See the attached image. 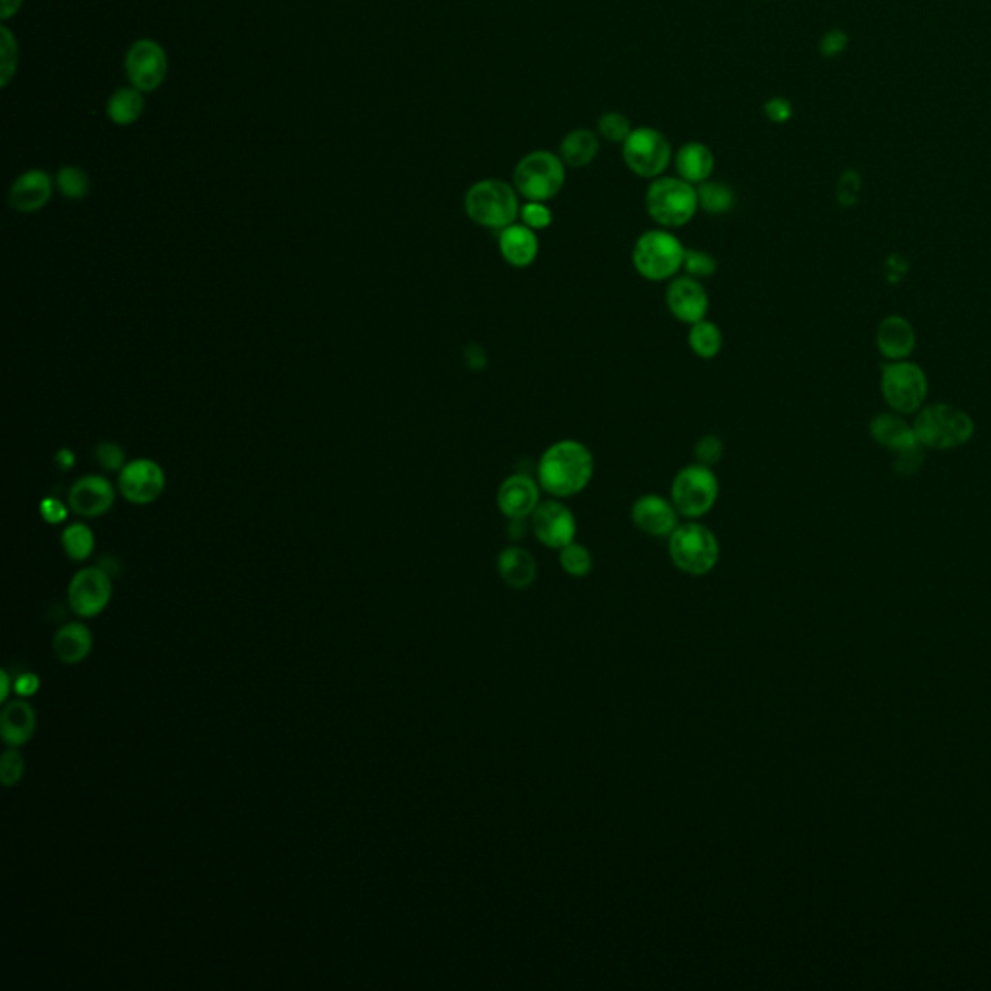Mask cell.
<instances>
[{"mask_svg":"<svg viewBox=\"0 0 991 991\" xmlns=\"http://www.w3.org/2000/svg\"><path fill=\"white\" fill-rule=\"evenodd\" d=\"M645 208L649 217L662 229H680L688 225L699 210L697 186L680 177L662 175L649 184Z\"/></svg>","mask_w":991,"mask_h":991,"instance_id":"cell-4","label":"cell"},{"mask_svg":"<svg viewBox=\"0 0 991 991\" xmlns=\"http://www.w3.org/2000/svg\"><path fill=\"white\" fill-rule=\"evenodd\" d=\"M146 99L144 93L136 88H121L115 91L107 101V117L119 126H130L144 115Z\"/></svg>","mask_w":991,"mask_h":991,"instance_id":"cell-28","label":"cell"},{"mask_svg":"<svg viewBox=\"0 0 991 991\" xmlns=\"http://www.w3.org/2000/svg\"><path fill=\"white\" fill-rule=\"evenodd\" d=\"M95 461L107 473H121L126 465V453L117 442H99L95 448Z\"/></svg>","mask_w":991,"mask_h":991,"instance_id":"cell-39","label":"cell"},{"mask_svg":"<svg viewBox=\"0 0 991 991\" xmlns=\"http://www.w3.org/2000/svg\"><path fill=\"white\" fill-rule=\"evenodd\" d=\"M541 492L537 479L527 473H513L500 484L496 506L508 519H529L541 504Z\"/></svg>","mask_w":991,"mask_h":991,"instance_id":"cell-17","label":"cell"},{"mask_svg":"<svg viewBox=\"0 0 991 991\" xmlns=\"http://www.w3.org/2000/svg\"><path fill=\"white\" fill-rule=\"evenodd\" d=\"M35 711L28 701L16 699L8 703L0 715V734L6 746L20 748L28 744L35 732Z\"/></svg>","mask_w":991,"mask_h":991,"instance_id":"cell-23","label":"cell"},{"mask_svg":"<svg viewBox=\"0 0 991 991\" xmlns=\"http://www.w3.org/2000/svg\"><path fill=\"white\" fill-rule=\"evenodd\" d=\"M14 690H16V693L20 697H31V695H35L37 690H39V678L35 674H31V672H26V674H22V676L16 678Z\"/></svg>","mask_w":991,"mask_h":991,"instance_id":"cell-47","label":"cell"},{"mask_svg":"<svg viewBox=\"0 0 991 991\" xmlns=\"http://www.w3.org/2000/svg\"><path fill=\"white\" fill-rule=\"evenodd\" d=\"M599 150H601V144H599V138L593 130L575 128L562 138L558 155L566 167L583 169V167H589L597 159Z\"/></svg>","mask_w":991,"mask_h":991,"instance_id":"cell-25","label":"cell"},{"mask_svg":"<svg viewBox=\"0 0 991 991\" xmlns=\"http://www.w3.org/2000/svg\"><path fill=\"white\" fill-rule=\"evenodd\" d=\"M22 4H24V0H0V18L4 22L14 18L20 12Z\"/></svg>","mask_w":991,"mask_h":991,"instance_id":"cell-48","label":"cell"},{"mask_svg":"<svg viewBox=\"0 0 991 991\" xmlns=\"http://www.w3.org/2000/svg\"><path fill=\"white\" fill-rule=\"evenodd\" d=\"M510 537L513 541H519L527 533V519H510Z\"/></svg>","mask_w":991,"mask_h":991,"instance_id":"cell-49","label":"cell"},{"mask_svg":"<svg viewBox=\"0 0 991 991\" xmlns=\"http://www.w3.org/2000/svg\"><path fill=\"white\" fill-rule=\"evenodd\" d=\"M560 552V566L571 577H587L593 570V556L585 544L571 542Z\"/></svg>","mask_w":991,"mask_h":991,"instance_id":"cell-33","label":"cell"},{"mask_svg":"<svg viewBox=\"0 0 991 991\" xmlns=\"http://www.w3.org/2000/svg\"><path fill=\"white\" fill-rule=\"evenodd\" d=\"M463 357H465V364H467L471 370H482V368H486V364H488L486 351L482 349L481 345H475V343L465 347Z\"/></svg>","mask_w":991,"mask_h":991,"instance_id":"cell-46","label":"cell"},{"mask_svg":"<svg viewBox=\"0 0 991 991\" xmlns=\"http://www.w3.org/2000/svg\"><path fill=\"white\" fill-rule=\"evenodd\" d=\"M519 221L533 231H544L552 225L554 215L546 202H525L519 211Z\"/></svg>","mask_w":991,"mask_h":991,"instance_id":"cell-38","label":"cell"},{"mask_svg":"<svg viewBox=\"0 0 991 991\" xmlns=\"http://www.w3.org/2000/svg\"><path fill=\"white\" fill-rule=\"evenodd\" d=\"M676 173L693 186L709 181L715 171V153L703 142H688L674 155Z\"/></svg>","mask_w":991,"mask_h":991,"instance_id":"cell-22","label":"cell"},{"mask_svg":"<svg viewBox=\"0 0 991 991\" xmlns=\"http://www.w3.org/2000/svg\"><path fill=\"white\" fill-rule=\"evenodd\" d=\"M55 184H57L62 196L68 200H82L90 194V175L82 167H76V165L61 167L57 173Z\"/></svg>","mask_w":991,"mask_h":991,"instance_id":"cell-32","label":"cell"},{"mask_svg":"<svg viewBox=\"0 0 991 991\" xmlns=\"http://www.w3.org/2000/svg\"><path fill=\"white\" fill-rule=\"evenodd\" d=\"M693 455H695L697 463L707 465V467H715L724 457V442H722L721 436H717V434L701 436L693 448Z\"/></svg>","mask_w":991,"mask_h":991,"instance_id":"cell-37","label":"cell"},{"mask_svg":"<svg viewBox=\"0 0 991 991\" xmlns=\"http://www.w3.org/2000/svg\"><path fill=\"white\" fill-rule=\"evenodd\" d=\"M539 235L521 221L498 231L500 256L511 268H529L539 256Z\"/></svg>","mask_w":991,"mask_h":991,"instance_id":"cell-20","label":"cell"},{"mask_svg":"<svg viewBox=\"0 0 991 991\" xmlns=\"http://www.w3.org/2000/svg\"><path fill=\"white\" fill-rule=\"evenodd\" d=\"M763 113L769 121L773 124H784V122L790 121L792 115H794V107L792 103L786 99V97H771L765 105H763Z\"/></svg>","mask_w":991,"mask_h":991,"instance_id":"cell-44","label":"cell"},{"mask_svg":"<svg viewBox=\"0 0 991 991\" xmlns=\"http://www.w3.org/2000/svg\"><path fill=\"white\" fill-rule=\"evenodd\" d=\"M113 597L109 571L97 566L78 571L68 585V602L74 614L82 618L99 616Z\"/></svg>","mask_w":991,"mask_h":991,"instance_id":"cell-13","label":"cell"},{"mask_svg":"<svg viewBox=\"0 0 991 991\" xmlns=\"http://www.w3.org/2000/svg\"><path fill=\"white\" fill-rule=\"evenodd\" d=\"M18 70V41L6 26L0 28V86L6 88Z\"/></svg>","mask_w":991,"mask_h":991,"instance_id":"cell-34","label":"cell"},{"mask_svg":"<svg viewBox=\"0 0 991 991\" xmlns=\"http://www.w3.org/2000/svg\"><path fill=\"white\" fill-rule=\"evenodd\" d=\"M91 647H93L91 631L78 622L62 626L53 641L55 655L64 664H78L84 661L90 655Z\"/></svg>","mask_w":991,"mask_h":991,"instance_id":"cell-26","label":"cell"},{"mask_svg":"<svg viewBox=\"0 0 991 991\" xmlns=\"http://www.w3.org/2000/svg\"><path fill=\"white\" fill-rule=\"evenodd\" d=\"M678 517H680V513L674 508L672 500L659 496V494L639 496L631 506L633 525L641 533H645L653 539L670 537L674 533V529L680 525Z\"/></svg>","mask_w":991,"mask_h":991,"instance_id":"cell-18","label":"cell"},{"mask_svg":"<svg viewBox=\"0 0 991 991\" xmlns=\"http://www.w3.org/2000/svg\"><path fill=\"white\" fill-rule=\"evenodd\" d=\"M871 436L875 438L877 444H881L895 453L920 444L914 428H910L902 419L895 417V415H889V413L877 415L871 421Z\"/></svg>","mask_w":991,"mask_h":991,"instance_id":"cell-27","label":"cell"},{"mask_svg":"<svg viewBox=\"0 0 991 991\" xmlns=\"http://www.w3.org/2000/svg\"><path fill=\"white\" fill-rule=\"evenodd\" d=\"M688 343H690L691 351L699 359L711 361V359H715V357L721 355L724 337H722L721 328L715 322H709L705 318V320H701V322H697V324L691 326Z\"/></svg>","mask_w":991,"mask_h":991,"instance_id":"cell-30","label":"cell"},{"mask_svg":"<svg viewBox=\"0 0 991 991\" xmlns=\"http://www.w3.org/2000/svg\"><path fill=\"white\" fill-rule=\"evenodd\" d=\"M117 490L103 475H84L68 490V506L84 519L101 517L115 506Z\"/></svg>","mask_w":991,"mask_h":991,"instance_id":"cell-16","label":"cell"},{"mask_svg":"<svg viewBox=\"0 0 991 991\" xmlns=\"http://www.w3.org/2000/svg\"><path fill=\"white\" fill-rule=\"evenodd\" d=\"M595 475V457L579 440H560L548 446L537 465V481L542 492L552 498H573L581 494Z\"/></svg>","mask_w":991,"mask_h":991,"instance_id":"cell-1","label":"cell"},{"mask_svg":"<svg viewBox=\"0 0 991 991\" xmlns=\"http://www.w3.org/2000/svg\"><path fill=\"white\" fill-rule=\"evenodd\" d=\"M721 494V482L713 467L691 463L682 467L670 486V500L686 519H699L715 508Z\"/></svg>","mask_w":991,"mask_h":991,"instance_id":"cell-7","label":"cell"},{"mask_svg":"<svg viewBox=\"0 0 991 991\" xmlns=\"http://www.w3.org/2000/svg\"><path fill=\"white\" fill-rule=\"evenodd\" d=\"M918 442L931 450H951L966 444L974 434L972 419L953 405L935 403L926 407L914 422Z\"/></svg>","mask_w":991,"mask_h":991,"instance_id":"cell-8","label":"cell"},{"mask_svg":"<svg viewBox=\"0 0 991 991\" xmlns=\"http://www.w3.org/2000/svg\"><path fill=\"white\" fill-rule=\"evenodd\" d=\"M496 568L500 579L517 591L529 589L537 581V573H539L535 556L521 546L504 548L498 556Z\"/></svg>","mask_w":991,"mask_h":991,"instance_id":"cell-21","label":"cell"},{"mask_svg":"<svg viewBox=\"0 0 991 991\" xmlns=\"http://www.w3.org/2000/svg\"><path fill=\"white\" fill-rule=\"evenodd\" d=\"M597 126L602 138L612 144H624L633 130L630 119L618 111L602 113Z\"/></svg>","mask_w":991,"mask_h":991,"instance_id":"cell-35","label":"cell"},{"mask_svg":"<svg viewBox=\"0 0 991 991\" xmlns=\"http://www.w3.org/2000/svg\"><path fill=\"white\" fill-rule=\"evenodd\" d=\"M895 467L897 471L902 473V475H912L920 469L922 461H924V446L922 444H916V446H910L906 450L897 451L895 453Z\"/></svg>","mask_w":991,"mask_h":991,"instance_id":"cell-41","label":"cell"},{"mask_svg":"<svg viewBox=\"0 0 991 991\" xmlns=\"http://www.w3.org/2000/svg\"><path fill=\"white\" fill-rule=\"evenodd\" d=\"M682 270L686 271V275L690 277H695V279H709L713 277L717 270H719V262L713 254L705 252V250H699V248H686V256H684V268Z\"/></svg>","mask_w":991,"mask_h":991,"instance_id":"cell-36","label":"cell"},{"mask_svg":"<svg viewBox=\"0 0 991 991\" xmlns=\"http://www.w3.org/2000/svg\"><path fill=\"white\" fill-rule=\"evenodd\" d=\"M124 70L132 88L150 93L165 82L169 74V59L157 41L140 39L128 49Z\"/></svg>","mask_w":991,"mask_h":991,"instance_id":"cell-11","label":"cell"},{"mask_svg":"<svg viewBox=\"0 0 991 991\" xmlns=\"http://www.w3.org/2000/svg\"><path fill=\"white\" fill-rule=\"evenodd\" d=\"M70 506L64 504L59 498H53V496H47L41 500V506H39V513L43 517L45 523L49 525H61L66 519H68V513H70Z\"/></svg>","mask_w":991,"mask_h":991,"instance_id":"cell-42","label":"cell"},{"mask_svg":"<svg viewBox=\"0 0 991 991\" xmlns=\"http://www.w3.org/2000/svg\"><path fill=\"white\" fill-rule=\"evenodd\" d=\"M686 246L670 229L645 231L631 250L635 271L647 281H670L684 268Z\"/></svg>","mask_w":991,"mask_h":991,"instance_id":"cell-3","label":"cell"},{"mask_svg":"<svg viewBox=\"0 0 991 991\" xmlns=\"http://www.w3.org/2000/svg\"><path fill=\"white\" fill-rule=\"evenodd\" d=\"M53 190H55V182L45 171L30 169L22 173L10 186L8 202L12 210L20 213H35L43 210L51 202Z\"/></svg>","mask_w":991,"mask_h":991,"instance_id":"cell-19","label":"cell"},{"mask_svg":"<svg viewBox=\"0 0 991 991\" xmlns=\"http://www.w3.org/2000/svg\"><path fill=\"white\" fill-rule=\"evenodd\" d=\"M848 47V35L842 30H829L819 41V53L827 59L839 57Z\"/></svg>","mask_w":991,"mask_h":991,"instance_id":"cell-43","label":"cell"},{"mask_svg":"<svg viewBox=\"0 0 991 991\" xmlns=\"http://www.w3.org/2000/svg\"><path fill=\"white\" fill-rule=\"evenodd\" d=\"M165 484L167 479L163 467L153 459L138 457L126 461L119 473L117 488L126 502L134 506H148L159 500Z\"/></svg>","mask_w":991,"mask_h":991,"instance_id":"cell-12","label":"cell"},{"mask_svg":"<svg viewBox=\"0 0 991 991\" xmlns=\"http://www.w3.org/2000/svg\"><path fill=\"white\" fill-rule=\"evenodd\" d=\"M668 556L678 570L705 575L719 564L721 544L707 525L690 519L678 525L668 537Z\"/></svg>","mask_w":991,"mask_h":991,"instance_id":"cell-6","label":"cell"},{"mask_svg":"<svg viewBox=\"0 0 991 991\" xmlns=\"http://www.w3.org/2000/svg\"><path fill=\"white\" fill-rule=\"evenodd\" d=\"M622 157L635 177L653 181L664 175L674 159V153L670 140L661 130L641 126L633 128L628 140L622 144Z\"/></svg>","mask_w":991,"mask_h":991,"instance_id":"cell-9","label":"cell"},{"mask_svg":"<svg viewBox=\"0 0 991 991\" xmlns=\"http://www.w3.org/2000/svg\"><path fill=\"white\" fill-rule=\"evenodd\" d=\"M24 769H26L24 757H22V753L16 750V748H10V750L2 753V759H0V781H2L4 786H14L16 782H20V779L24 777Z\"/></svg>","mask_w":991,"mask_h":991,"instance_id":"cell-40","label":"cell"},{"mask_svg":"<svg viewBox=\"0 0 991 991\" xmlns=\"http://www.w3.org/2000/svg\"><path fill=\"white\" fill-rule=\"evenodd\" d=\"M881 390L891 409L914 413L928 395V380L924 370L914 362L895 361L883 368Z\"/></svg>","mask_w":991,"mask_h":991,"instance_id":"cell-10","label":"cell"},{"mask_svg":"<svg viewBox=\"0 0 991 991\" xmlns=\"http://www.w3.org/2000/svg\"><path fill=\"white\" fill-rule=\"evenodd\" d=\"M61 542L62 548L70 560L84 562L90 558L91 552L95 548V535H93L90 525L76 521V523H70L62 531Z\"/></svg>","mask_w":991,"mask_h":991,"instance_id":"cell-31","label":"cell"},{"mask_svg":"<svg viewBox=\"0 0 991 991\" xmlns=\"http://www.w3.org/2000/svg\"><path fill=\"white\" fill-rule=\"evenodd\" d=\"M699 210L709 215H726L736 208L738 196L736 190L722 181H705L697 184Z\"/></svg>","mask_w":991,"mask_h":991,"instance_id":"cell-29","label":"cell"},{"mask_svg":"<svg viewBox=\"0 0 991 991\" xmlns=\"http://www.w3.org/2000/svg\"><path fill=\"white\" fill-rule=\"evenodd\" d=\"M860 192V175L856 171H846L839 182V200L844 206L856 202Z\"/></svg>","mask_w":991,"mask_h":991,"instance_id":"cell-45","label":"cell"},{"mask_svg":"<svg viewBox=\"0 0 991 991\" xmlns=\"http://www.w3.org/2000/svg\"><path fill=\"white\" fill-rule=\"evenodd\" d=\"M531 529L541 544L552 550H562L575 541L577 521L573 511L558 498L541 502L531 515Z\"/></svg>","mask_w":991,"mask_h":991,"instance_id":"cell-14","label":"cell"},{"mask_svg":"<svg viewBox=\"0 0 991 991\" xmlns=\"http://www.w3.org/2000/svg\"><path fill=\"white\" fill-rule=\"evenodd\" d=\"M664 301L670 314L688 326L705 320L709 314V293L699 279L690 275L670 279Z\"/></svg>","mask_w":991,"mask_h":991,"instance_id":"cell-15","label":"cell"},{"mask_svg":"<svg viewBox=\"0 0 991 991\" xmlns=\"http://www.w3.org/2000/svg\"><path fill=\"white\" fill-rule=\"evenodd\" d=\"M55 461H57V465H59V469H62V471H68V469H72V467H74V463H76V457H74V453H72V451L66 450V448H64V450L57 451V457H55Z\"/></svg>","mask_w":991,"mask_h":991,"instance_id":"cell-50","label":"cell"},{"mask_svg":"<svg viewBox=\"0 0 991 991\" xmlns=\"http://www.w3.org/2000/svg\"><path fill=\"white\" fill-rule=\"evenodd\" d=\"M10 688H12V680H10V674L6 670H2L0 674V703H6L8 701V695H10Z\"/></svg>","mask_w":991,"mask_h":991,"instance_id":"cell-51","label":"cell"},{"mask_svg":"<svg viewBox=\"0 0 991 991\" xmlns=\"http://www.w3.org/2000/svg\"><path fill=\"white\" fill-rule=\"evenodd\" d=\"M511 184L525 202H550L566 184V165L558 153L531 151L515 165Z\"/></svg>","mask_w":991,"mask_h":991,"instance_id":"cell-5","label":"cell"},{"mask_svg":"<svg viewBox=\"0 0 991 991\" xmlns=\"http://www.w3.org/2000/svg\"><path fill=\"white\" fill-rule=\"evenodd\" d=\"M914 345H916L914 328L901 316H889L879 324L877 347L887 359L901 361L912 353Z\"/></svg>","mask_w":991,"mask_h":991,"instance_id":"cell-24","label":"cell"},{"mask_svg":"<svg viewBox=\"0 0 991 991\" xmlns=\"http://www.w3.org/2000/svg\"><path fill=\"white\" fill-rule=\"evenodd\" d=\"M519 194L510 182L484 179L469 186L465 192L467 217L490 231H502L519 219Z\"/></svg>","mask_w":991,"mask_h":991,"instance_id":"cell-2","label":"cell"}]
</instances>
